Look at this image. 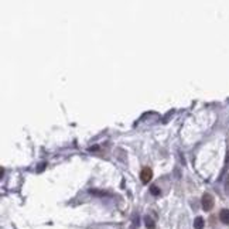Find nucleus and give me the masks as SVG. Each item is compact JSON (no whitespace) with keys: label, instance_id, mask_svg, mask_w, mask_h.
Instances as JSON below:
<instances>
[{"label":"nucleus","instance_id":"obj_2","mask_svg":"<svg viewBox=\"0 0 229 229\" xmlns=\"http://www.w3.org/2000/svg\"><path fill=\"white\" fill-rule=\"evenodd\" d=\"M140 180L143 181L144 184L152 180V170L149 167H144L143 170H142V173H140Z\"/></svg>","mask_w":229,"mask_h":229},{"label":"nucleus","instance_id":"obj_1","mask_svg":"<svg viewBox=\"0 0 229 229\" xmlns=\"http://www.w3.org/2000/svg\"><path fill=\"white\" fill-rule=\"evenodd\" d=\"M201 204H202L204 211H211V208L214 207V198L209 194H204L202 200H201Z\"/></svg>","mask_w":229,"mask_h":229},{"label":"nucleus","instance_id":"obj_5","mask_svg":"<svg viewBox=\"0 0 229 229\" xmlns=\"http://www.w3.org/2000/svg\"><path fill=\"white\" fill-rule=\"evenodd\" d=\"M194 228L195 229H202L204 228V219L201 217L195 218V221H194Z\"/></svg>","mask_w":229,"mask_h":229},{"label":"nucleus","instance_id":"obj_6","mask_svg":"<svg viewBox=\"0 0 229 229\" xmlns=\"http://www.w3.org/2000/svg\"><path fill=\"white\" fill-rule=\"evenodd\" d=\"M150 192H152L153 195H160V190H159V187H156V185H153V187H150Z\"/></svg>","mask_w":229,"mask_h":229},{"label":"nucleus","instance_id":"obj_3","mask_svg":"<svg viewBox=\"0 0 229 229\" xmlns=\"http://www.w3.org/2000/svg\"><path fill=\"white\" fill-rule=\"evenodd\" d=\"M219 218H221V221L226 225H229V209H222L221 214H219Z\"/></svg>","mask_w":229,"mask_h":229},{"label":"nucleus","instance_id":"obj_4","mask_svg":"<svg viewBox=\"0 0 229 229\" xmlns=\"http://www.w3.org/2000/svg\"><path fill=\"white\" fill-rule=\"evenodd\" d=\"M143 221H144V225H146V228H147V229H153V228H154V221H153V219L149 217V215H146V217L143 218Z\"/></svg>","mask_w":229,"mask_h":229},{"label":"nucleus","instance_id":"obj_7","mask_svg":"<svg viewBox=\"0 0 229 229\" xmlns=\"http://www.w3.org/2000/svg\"><path fill=\"white\" fill-rule=\"evenodd\" d=\"M133 225H135V228L139 226V217L137 215H135V218H133Z\"/></svg>","mask_w":229,"mask_h":229}]
</instances>
